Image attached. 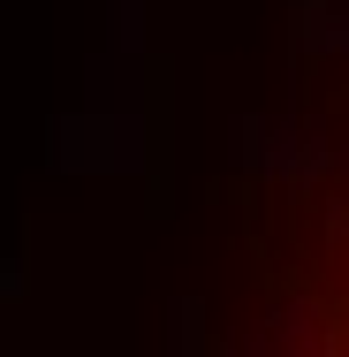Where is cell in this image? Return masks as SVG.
Masks as SVG:
<instances>
[{"label": "cell", "mask_w": 349, "mask_h": 357, "mask_svg": "<svg viewBox=\"0 0 349 357\" xmlns=\"http://www.w3.org/2000/svg\"><path fill=\"white\" fill-rule=\"evenodd\" d=\"M228 266L235 342L349 357V69L311 84L288 144L243 175Z\"/></svg>", "instance_id": "1"}]
</instances>
